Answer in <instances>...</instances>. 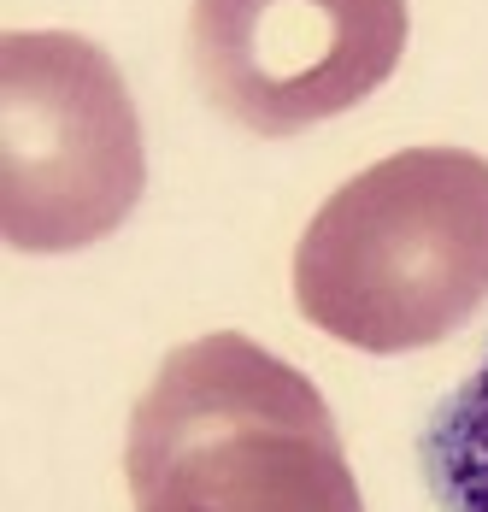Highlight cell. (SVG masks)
<instances>
[{"instance_id":"obj_1","label":"cell","mask_w":488,"mask_h":512,"mask_svg":"<svg viewBox=\"0 0 488 512\" xmlns=\"http://www.w3.org/2000/svg\"><path fill=\"white\" fill-rule=\"evenodd\" d=\"M136 512H365L336 418L242 330L183 342L130 412Z\"/></svg>"},{"instance_id":"obj_2","label":"cell","mask_w":488,"mask_h":512,"mask_svg":"<svg viewBox=\"0 0 488 512\" xmlns=\"http://www.w3.org/2000/svg\"><path fill=\"white\" fill-rule=\"evenodd\" d=\"M306 324L359 354H412L488 301V159L400 148L312 212L294 248Z\"/></svg>"},{"instance_id":"obj_3","label":"cell","mask_w":488,"mask_h":512,"mask_svg":"<svg viewBox=\"0 0 488 512\" xmlns=\"http://www.w3.org/2000/svg\"><path fill=\"white\" fill-rule=\"evenodd\" d=\"M142 130L118 65L65 30L0 42V230L24 254L112 236L142 201Z\"/></svg>"},{"instance_id":"obj_4","label":"cell","mask_w":488,"mask_h":512,"mask_svg":"<svg viewBox=\"0 0 488 512\" xmlns=\"http://www.w3.org/2000/svg\"><path fill=\"white\" fill-rule=\"evenodd\" d=\"M200 83L253 136H294L389 83L406 0H195Z\"/></svg>"},{"instance_id":"obj_5","label":"cell","mask_w":488,"mask_h":512,"mask_svg":"<svg viewBox=\"0 0 488 512\" xmlns=\"http://www.w3.org/2000/svg\"><path fill=\"white\" fill-rule=\"evenodd\" d=\"M418 454L447 512H488V359L436 407Z\"/></svg>"}]
</instances>
